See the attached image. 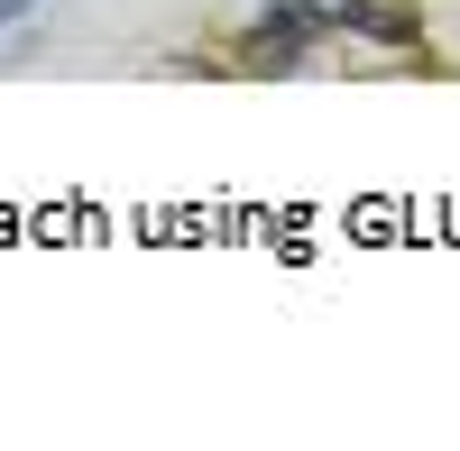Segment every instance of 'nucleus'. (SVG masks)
I'll return each mask as SVG.
<instances>
[{"label":"nucleus","mask_w":460,"mask_h":451,"mask_svg":"<svg viewBox=\"0 0 460 451\" xmlns=\"http://www.w3.org/2000/svg\"><path fill=\"white\" fill-rule=\"evenodd\" d=\"M314 47H323V10L314 0H277V10L240 37V74H295Z\"/></svg>","instance_id":"nucleus-1"},{"label":"nucleus","mask_w":460,"mask_h":451,"mask_svg":"<svg viewBox=\"0 0 460 451\" xmlns=\"http://www.w3.org/2000/svg\"><path fill=\"white\" fill-rule=\"evenodd\" d=\"M323 28H350L368 47H424V19H414V0H314Z\"/></svg>","instance_id":"nucleus-2"},{"label":"nucleus","mask_w":460,"mask_h":451,"mask_svg":"<svg viewBox=\"0 0 460 451\" xmlns=\"http://www.w3.org/2000/svg\"><path fill=\"white\" fill-rule=\"evenodd\" d=\"M37 10V0H0V28H10V19H28Z\"/></svg>","instance_id":"nucleus-3"}]
</instances>
